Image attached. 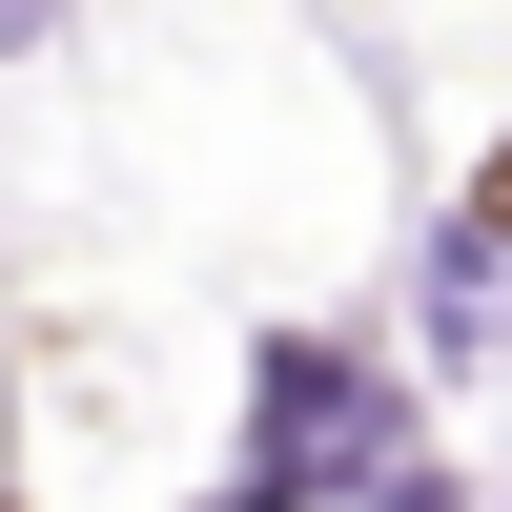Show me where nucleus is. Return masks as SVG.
I'll return each instance as SVG.
<instances>
[{"instance_id":"f257e3e1","label":"nucleus","mask_w":512,"mask_h":512,"mask_svg":"<svg viewBox=\"0 0 512 512\" xmlns=\"http://www.w3.org/2000/svg\"><path fill=\"white\" fill-rule=\"evenodd\" d=\"M369 431H390V410H369L349 349H267V451L287 472H369Z\"/></svg>"},{"instance_id":"f03ea898","label":"nucleus","mask_w":512,"mask_h":512,"mask_svg":"<svg viewBox=\"0 0 512 512\" xmlns=\"http://www.w3.org/2000/svg\"><path fill=\"white\" fill-rule=\"evenodd\" d=\"M41 21H62V0H0V41H41Z\"/></svg>"}]
</instances>
